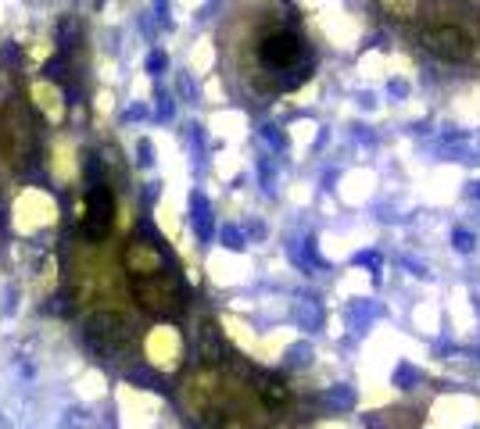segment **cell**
<instances>
[{"label": "cell", "mask_w": 480, "mask_h": 429, "mask_svg": "<svg viewBox=\"0 0 480 429\" xmlns=\"http://www.w3.org/2000/svg\"><path fill=\"white\" fill-rule=\"evenodd\" d=\"M258 54H262V65L273 68V72H301L309 65L305 40H301L298 32H287V29H276V32L265 36Z\"/></svg>", "instance_id": "obj_2"}, {"label": "cell", "mask_w": 480, "mask_h": 429, "mask_svg": "<svg viewBox=\"0 0 480 429\" xmlns=\"http://www.w3.org/2000/svg\"><path fill=\"white\" fill-rule=\"evenodd\" d=\"M190 208H194V229H198V236L208 240V236H211V211H208V201L194 193V204H190Z\"/></svg>", "instance_id": "obj_6"}, {"label": "cell", "mask_w": 480, "mask_h": 429, "mask_svg": "<svg viewBox=\"0 0 480 429\" xmlns=\"http://www.w3.org/2000/svg\"><path fill=\"white\" fill-rule=\"evenodd\" d=\"M222 243H226V247H233V250H240V247H244L240 232H237L233 226H226V229H222Z\"/></svg>", "instance_id": "obj_9"}, {"label": "cell", "mask_w": 480, "mask_h": 429, "mask_svg": "<svg viewBox=\"0 0 480 429\" xmlns=\"http://www.w3.org/2000/svg\"><path fill=\"white\" fill-rule=\"evenodd\" d=\"M136 161H140V165H154V147H151V140H140L136 143Z\"/></svg>", "instance_id": "obj_8"}, {"label": "cell", "mask_w": 480, "mask_h": 429, "mask_svg": "<svg viewBox=\"0 0 480 429\" xmlns=\"http://www.w3.org/2000/svg\"><path fill=\"white\" fill-rule=\"evenodd\" d=\"M380 4L395 14V18H405V14H413V0H380Z\"/></svg>", "instance_id": "obj_7"}, {"label": "cell", "mask_w": 480, "mask_h": 429, "mask_svg": "<svg viewBox=\"0 0 480 429\" xmlns=\"http://www.w3.org/2000/svg\"><path fill=\"white\" fill-rule=\"evenodd\" d=\"M126 265H129L133 276H154V272H162L165 254H162L154 243L136 240V243H129V250H126Z\"/></svg>", "instance_id": "obj_5"}, {"label": "cell", "mask_w": 480, "mask_h": 429, "mask_svg": "<svg viewBox=\"0 0 480 429\" xmlns=\"http://www.w3.org/2000/svg\"><path fill=\"white\" fill-rule=\"evenodd\" d=\"M162 68H165V54H162V50H154V54H151V61H147V72H154V76H158Z\"/></svg>", "instance_id": "obj_10"}, {"label": "cell", "mask_w": 480, "mask_h": 429, "mask_svg": "<svg viewBox=\"0 0 480 429\" xmlns=\"http://www.w3.org/2000/svg\"><path fill=\"white\" fill-rule=\"evenodd\" d=\"M112 214H115V201L104 183L90 186V193H86V222H83V232L90 240H104L112 229Z\"/></svg>", "instance_id": "obj_4"}, {"label": "cell", "mask_w": 480, "mask_h": 429, "mask_svg": "<svg viewBox=\"0 0 480 429\" xmlns=\"http://www.w3.org/2000/svg\"><path fill=\"white\" fill-rule=\"evenodd\" d=\"M147 111H144V107H129V111H126V118H144Z\"/></svg>", "instance_id": "obj_13"}, {"label": "cell", "mask_w": 480, "mask_h": 429, "mask_svg": "<svg viewBox=\"0 0 480 429\" xmlns=\"http://www.w3.org/2000/svg\"><path fill=\"white\" fill-rule=\"evenodd\" d=\"M133 290L140 297V304H144L147 311L154 315H176L183 308V290H180V283H176L172 276H147L144 283H133Z\"/></svg>", "instance_id": "obj_3"}, {"label": "cell", "mask_w": 480, "mask_h": 429, "mask_svg": "<svg viewBox=\"0 0 480 429\" xmlns=\"http://www.w3.org/2000/svg\"><path fill=\"white\" fill-rule=\"evenodd\" d=\"M172 115V104H169V97H158V118H169Z\"/></svg>", "instance_id": "obj_11"}, {"label": "cell", "mask_w": 480, "mask_h": 429, "mask_svg": "<svg viewBox=\"0 0 480 429\" xmlns=\"http://www.w3.org/2000/svg\"><path fill=\"white\" fill-rule=\"evenodd\" d=\"M423 47L444 61H470L477 54V36L459 22H434L419 32Z\"/></svg>", "instance_id": "obj_1"}, {"label": "cell", "mask_w": 480, "mask_h": 429, "mask_svg": "<svg viewBox=\"0 0 480 429\" xmlns=\"http://www.w3.org/2000/svg\"><path fill=\"white\" fill-rule=\"evenodd\" d=\"M180 89H183V97H187V100H194V86H190L187 76H180Z\"/></svg>", "instance_id": "obj_12"}]
</instances>
